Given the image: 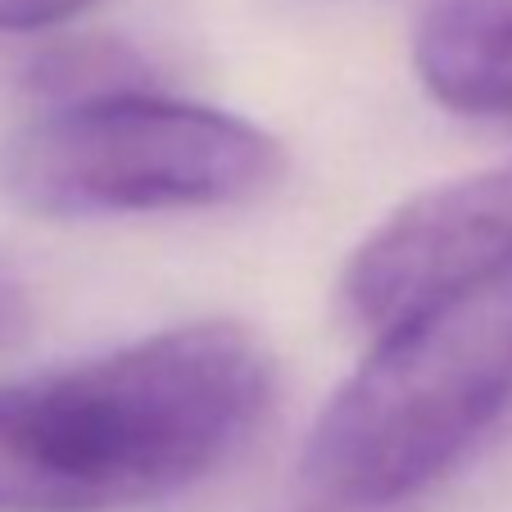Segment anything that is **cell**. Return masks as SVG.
<instances>
[{
  "instance_id": "cell-2",
  "label": "cell",
  "mask_w": 512,
  "mask_h": 512,
  "mask_svg": "<svg viewBox=\"0 0 512 512\" xmlns=\"http://www.w3.org/2000/svg\"><path fill=\"white\" fill-rule=\"evenodd\" d=\"M286 177L259 123L155 87L50 105L0 145V191L37 218L232 209Z\"/></svg>"
},
{
  "instance_id": "cell-3",
  "label": "cell",
  "mask_w": 512,
  "mask_h": 512,
  "mask_svg": "<svg viewBox=\"0 0 512 512\" xmlns=\"http://www.w3.org/2000/svg\"><path fill=\"white\" fill-rule=\"evenodd\" d=\"M512 263V159L399 204L358 245L340 300L363 327L386 331L413 309Z\"/></svg>"
},
{
  "instance_id": "cell-8",
  "label": "cell",
  "mask_w": 512,
  "mask_h": 512,
  "mask_svg": "<svg viewBox=\"0 0 512 512\" xmlns=\"http://www.w3.org/2000/svg\"><path fill=\"white\" fill-rule=\"evenodd\" d=\"M318 512H345V508H318Z\"/></svg>"
},
{
  "instance_id": "cell-6",
  "label": "cell",
  "mask_w": 512,
  "mask_h": 512,
  "mask_svg": "<svg viewBox=\"0 0 512 512\" xmlns=\"http://www.w3.org/2000/svg\"><path fill=\"white\" fill-rule=\"evenodd\" d=\"M96 0H0V32H46L87 14Z\"/></svg>"
},
{
  "instance_id": "cell-7",
  "label": "cell",
  "mask_w": 512,
  "mask_h": 512,
  "mask_svg": "<svg viewBox=\"0 0 512 512\" xmlns=\"http://www.w3.org/2000/svg\"><path fill=\"white\" fill-rule=\"evenodd\" d=\"M28 331H32L28 290H23V281L14 277L10 263H0V349L28 340Z\"/></svg>"
},
{
  "instance_id": "cell-4",
  "label": "cell",
  "mask_w": 512,
  "mask_h": 512,
  "mask_svg": "<svg viewBox=\"0 0 512 512\" xmlns=\"http://www.w3.org/2000/svg\"><path fill=\"white\" fill-rule=\"evenodd\" d=\"M413 73L449 114L512 127V0H431L413 32Z\"/></svg>"
},
{
  "instance_id": "cell-5",
  "label": "cell",
  "mask_w": 512,
  "mask_h": 512,
  "mask_svg": "<svg viewBox=\"0 0 512 512\" xmlns=\"http://www.w3.org/2000/svg\"><path fill=\"white\" fill-rule=\"evenodd\" d=\"M28 82L50 105H78V100L150 87V68L132 46L114 37H68L37 50Z\"/></svg>"
},
{
  "instance_id": "cell-1",
  "label": "cell",
  "mask_w": 512,
  "mask_h": 512,
  "mask_svg": "<svg viewBox=\"0 0 512 512\" xmlns=\"http://www.w3.org/2000/svg\"><path fill=\"white\" fill-rule=\"evenodd\" d=\"M268 395V349L223 318L0 381V512L173 499L241 454Z\"/></svg>"
}]
</instances>
